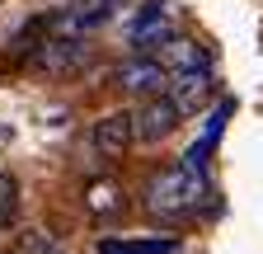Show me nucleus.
Segmentation results:
<instances>
[{
  "instance_id": "f8f14e48",
  "label": "nucleus",
  "mask_w": 263,
  "mask_h": 254,
  "mask_svg": "<svg viewBox=\"0 0 263 254\" xmlns=\"http://www.w3.org/2000/svg\"><path fill=\"white\" fill-rule=\"evenodd\" d=\"M14 216H19V179L10 170H0V231L14 226Z\"/></svg>"
},
{
  "instance_id": "9b49d317",
  "label": "nucleus",
  "mask_w": 263,
  "mask_h": 254,
  "mask_svg": "<svg viewBox=\"0 0 263 254\" xmlns=\"http://www.w3.org/2000/svg\"><path fill=\"white\" fill-rule=\"evenodd\" d=\"M99 254H174L179 249V240L174 235H146V240H137V235H104V240H99L94 245Z\"/></svg>"
},
{
  "instance_id": "ddd939ff",
  "label": "nucleus",
  "mask_w": 263,
  "mask_h": 254,
  "mask_svg": "<svg viewBox=\"0 0 263 254\" xmlns=\"http://www.w3.org/2000/svg\"><path fill=\"white\" fill-rule=\"evenodd\" d=\"M14 254H66V249H61V245H57L47 231H24V235H19V249H14Z\"/></svg>"
},
{
  "instance_id": "9d476101",
  "label": "nucleus",
  "mask_w": 263,
  "mask_h": 254,
  "mask_svg": "<svg viewBox=\"0 0 263 254\" xmlns=\"http://www.w3.org/2000/svg\"><path fill=\"white\" fill-rule=\"evenodd\" d=\"M85 216L89 221H113V216H122L127 212V193H122V184H113V179H94V184H85Z\"/></svg>"
},
{
  "instance_id": "0eeeda50",
  "label": "nucleus",
  "mask_w": 263,
  "mask_h": 254,
  "mask_svg": "<svg viewBox=\"0 0 263 254\" xmlns=\"http://www.w3.org/2000/svg\"><path fill=\"white\" fill-rule=\"evenodd\" d=\"M230 113H235V99H221V104L212 108V118H207V127H202V137H197V141L183 151V165H193V170H207L212 151H216V146H221V137H226V122H230Z\"/></svg>"
},
{
  "instance_id": "f257e3e1",
  "label": "nucleus",
  "mask_w": 263,
  "mask_h": 254,
  "mask_svg": "<svg viewBox=\"0 0 263 254\" xmlns=\"http://www.w3.org/2000/svg\"><path fill=\"white\" fill-rule=\"evenodd\" d=\"M207 198V174L193 170V165H170V170H155L141 188V207L160 221H179V216H193Z\"/></svg>"
},
{
  "instance_id": "6e6552de",
  "label": "nucleus",
  "mask_w": 263,
  "mask_h": 254,
  "mask_svg": "<svg viewBox=\"0 0 263 254\" xmlns=\"http://www.w3.org/2000/svg\"><path fill=\"white\" fill-rule=\"evenodd\" d=\"M212 71L207 66H197V71H179L170 80V99L179 104V113H197V108H207L212 104Z\"/></svg>"
},
{
  "instance_id": "f03ea898",
  "label": "nucleus",
  "mask_w": 263,
  "mask_h": 254,
  "mask_svg": "<svg viewBox=\"0 0 263 254\" xmlns=\"http://www.w3.org/2000/svg\"><path fill=\"white\" fill-rule=\"evenodd\" d=\"M28 61H33V71H43V76H52V80H71V76H85V71H89L94 52H89L76 33H47V38L33 43Z\"/></svg>"
},
{
  "instance_id": "1a4fd4ad",
  "label": "nucleus",
  "mask_w": 263,
  "mask_h": 254,
  "mask_svg": "<svg viewBox=\"0 0 263 254\" xmlns=\"http://www.w3.org/2000/svg\"><path fill=\"white\" fill-rule=\"evenodd\" d=\"M164 38H170V10H164V0H151V5L127 24V43L137 47V52H151Z\"/></svg>"
},
{
  "instance_id": "39448f33",
  "label": "nucleus",
  "mask_w": 263,
  "mask_h": 254,
  "mask_svg": "<svg viewBox=\"0 0 263 254\" xmlns=\"http://www.w3.org/2000/svg\"><path fill=\"white\" fill-rule=\"evenodd\" d=\"M179 104L170 99V94H146V104L137 108V141H146V146H155V141H164L179 127Z\"/></svg>"
},
{
  "instance_id": "7ed1b4c3",
  "label": "nucleus",
  "mask_w": 263,
  "mask_h": 254,
  "mask_svg": "<svg viewBox=\"0 0 263 254\" xmlns=\"http://www.w3.org/2000/svg\"><path fill=\"white\" fill-rule=\"evenodd\" d=\"M170 80H174V76L164 71L151 52L118 61L113 76H108V85H113V89H122V94H170Z\"/></svg>"
},
{
  "instance_id": "20e7f679",
  "label": "nucleus",
  "mask_w": 263,
  "mask_h": 254,
  "mask_svg": "<svg viewBox=\"0 0 263 254\" xmlns=\"http://www.w3.org/2000/svg\"><path fill=\"white\" fill-rule=\"evenodd\" d=\"M132 141H137V113H127V108H113V113H104L89 127V146L104 155V160H122Z\"/></svg>"
},
{
  "instance_id": "423d86ee",
  "label": "nucleus",
  "mask_w": 263,
  "mask_h": 254,
  "mask_svg": "<svg viewBox=\"0 0 263 254\" xmlns=\"http://www.w3.org/2000/svg\"><path fill=\"white\" fill-rule=\"evenodd\" d=\"M151 57H155L170 76L207 66V47H202V43H193V38H179V33H170L164 43H155V47H151Z\"/></svg>"
}]
</instances>
